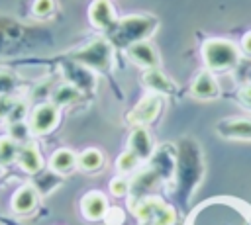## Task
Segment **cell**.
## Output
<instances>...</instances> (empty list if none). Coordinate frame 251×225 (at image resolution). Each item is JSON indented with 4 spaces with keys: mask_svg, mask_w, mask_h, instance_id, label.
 Here are the masks:
<instances>
[{
    "mask_svg": "<svg viewBox=\"0 0 251 225\" xmlns=\"http://www.w3.org/2000/svg\"><path fill=\"white\" fill-rule=\"evenodd\" d=\"M190 94L194 98H198V100H212V98H216L220 94L216 78L212 76L210 70H200L194 76V80L190 84Z\"/></svg>",
    "mask_w": 251,
    "mask_h": 225,
    "instance_id": "8fae6325",
    "label": "cell"
},
{
    "mask_svg": "<svg viewBox=\"0 0 251 225\" xmlns=\"http://www.w3.org/2000/svg\"><path fill=\"white\" fill-rule=\"evenodd\" d=\"M14 106H16V102L8 94H0V121L10 119V113H12Z\"/></svg>",
    "mask_w": 251,
    "mask_h": 225,
    "instance_id": "cb8c5ba5",
    "label": "cell"
},
{
    "mask_svg": "<svg viewBox=\"0 0 251 225\" xmlns=\"http://www.w3.org/2000/svg\"><path fill=\"white\" fill-rule=\"evenodd\" d=\"M135 215L141 225H173L175 223V209L157 198L143 200L135 209Z\"/></svg>",
    "mask_w": 251,
    "mask_h": 225,
    "instance_id": "277c9868",
    "label": "cell"
},
{
    "mask_svg": "<svg viewBox=\"0 0 251 225\" xmlns=\"http://www.w3.org/2000/svg\"><path fill=\"white\" fill-rule=\"evenodd\" d=\"M241 49H243L247 55H251V31L243 35V39H241Z\"/></svg>",
    "mask_w": 251,
    "mask_h": 225,
    "instance_id": "f1b7e54d",
    "label": "cell"
},
{
    "mask_svg": "<svg viewBox=\"0 0 251 225\" xmlns=\"http://www.w3.org/2000/svg\"><path fill=\"white\" fill-rule=\"evenodd\" d=\"M76 164H78L80 170H84V172H96V170H100V168L104 166V155H102L98 149H94V147L84 149V151L78 155Z\"/></svg>",
    "mask_w": 251,
    "mask_h": 225,
    "instance_id": "e0dca14e",
    "label": "cell"
},
{
    "mask_svg": "<svg viewBox=\"0 0 251 225\" xmlns=\"http://www.w3.org/2000/svg\"><path fill=\"white\" fill-rule=\"evenodd\" d=\"M161 106H163V102H161L159 94H149V96H145V98L127 113V121L133 123V125L149 123V121H153V119L159 115Z\"/></svg>",
    "mask_w": 251,
    "mask_h": 225,
    "instance_id": "8992f818",
    "label": "cell"
},
{
    "mask_svg": "<svg viewBox=\"0 0 251 225\" xmlns=\"http://www.w3.org/2000/svg\"><path fill=\"white\" fill-rule=\"evenodd\" d=\"M88 20L92 25L102 27V29H114L118 23L116 10L110 0H92L88 8Z\"/></svg>",
    "mask_w": 251,
    "mask_h": 225,
    "instance_id": "52a82bcc",
    "label": "cell"
},
{
    "mask_svg": "<svg viewBox=\"0 0 251 225\" xmlns=\"http://www.w3.org/2000/svg\"><path fill=\"white\" fill-rule=\"evenodd\" d=\"M129 151L133 155L139 157V160L143 158H149L151 157V151H153V141H151V135L145 127L137 125L131 135H129Z\"/></svg>",
    "mask_w": 251,
    "mask_h": 225,
    "instance_id": "5bb4252c",
    "label": "cell"
},
{
    "mask_svg": "<svg viewBox=\"0 0 251 225\" xmlns=\"http://www.w3.org/2000/svg\"><path fill=\"white\" fill-rule=\"evenodd\" d=\"M73 59L78 65H86L96 70H106L112 65V45H110V41H106L102 37L92 39L86 47L78 49L73 55Z\"/></svg>",
    "mask_w": 251,
    "mask_h": 225,
    "instance_id": "3957f363",
    "label": "cell"
},
{
    "mask_svg": "<svg viewBox=\"0 0 251 225\" xmlns=\"http://www.w3.org/2000/svg\"><path fill=\"white\" fill-rule=\"evenodd\" d=\"M8 135L16 141V143H29V135H31V127L29 121H12L8 127Z\"/></svg>",
    "mask_w": 251,
    "mask_h": 225,
    "instance_id": "ffe728a7",
    "label": "cell"
},
{
    "mask_svg": "<svg viewBox=\"0 0 251 225\" xmlns=\"http://www.w3.org/2000/svg\"><path fill=\"white\" fill-rule=\"evenodd\" d=\"M14 88V76L10 72H0V94H8Z\"/></svg>",
    "mask_w": 251,
    "mask_h": 225,
    "instance_id": "484cf974",
    "label": "cell"
},
{
    "mask_svg": "<svg viewBox=\"0 0 251 225\" xmlns=\"http://www.w3.org/2000/svg\"><path fill=\"white\" fill-rule=\"evenodd\" d=\"M127 190H129V184H127V180L122 178V176H118V178H114V180L110 182V192H112V196H116V198H124V196L127 194Z\"/></svg>",
    "mask_w": 251,
    "mask_h": 225,
    "instance_id": "603a6c76",
    "label": "cell"
},
{
    "mask_svg": "<svg viewBox=\"0 0 251 225\" xmlns=\"http://www.w3.org/2000/svg\"><path fill=\"white\" fill-rule=\"evenodd\" d=\"M218 131L226 137L251 139V119H224L218 123Z\"/></svg>",
    "mask_w": 251,
    "mask_h": 225,
    "instance_id": "2e32d148",
    "label": "cell"
},
{
    "mask_svg": "<svg viewBox=\"0 0 251 225\" xmlns=\"http://www.w3.org/2000/svg\"><path fill=\"white\" fill-rule=\"evenodd\" d=\"M18 143L10 137V135H2L0 137V164H12L18 158Z\"/></svg>",
    "mask_w": 251,
    "mask_h": 225,
    "instance_id": "d6986e66",
    "label": "cell"
},
{
    "mask_svg": "<svg viewBox=\"0 0 251 225\" xmlns=\"http://www.w3.org/2000/svg\"><path fill=\"white\" fill-rule=\"evenodd\" d=\"M80 211L88 221H100L104 219L106 211H108V200L102 192L92 190L88 194L82 196L80 200Z\"/></svg>",
    "mask_w": 251,
    "mask_h": 225,
    "instance_id": "ba28073f",
    "label": "cell"
},
{
    "mask_svg": "<svg viewBox=\"0 0 251 225\" xmlns=\"http://www.w3.org/2000/svg\"><path fill=\"white\" fill-rule=\"evenodd\" d=\"M59 123V108L51 102V104H39L35 106V110L31 112V117H29V127H31V133L35 135H47L51 133Z\"/></svg>",
    "mask_w": 251,
    "mask_h": 225,
    "instance_id": "5b68a950",
    "label": "cell"
},
{
    "mask_svg": "<svg viewBox=\"0 0 251 225\" xmlns=\"http://www.w3.org/2000/svg\"><path fill=\"white\" fill-rule=\"evenodd\" d=\"M155 27H157L155 18L145 16V14H129L118 20L114 33H112V41L118 45L129 47L137 41H145V37H149Z\"/></svg>",
    "mask_w": 251,
    "mask_h": 225,
    "instance_id": "6da1fadb",
    "label": "cell"
},
{
    "mask_svg": "<svg viewBox=\"0 0 251 225\" xmlns=\"http://www.w3.org/2000/svg\"><path fill=\"white\" fill-rule=\"evenodd\" d=\"M239 96H241V100H243L247 106H251V82H247V84H243V86H241Z\"/></svg>",
    "mask_w": 251,
    "mask_h": 225,
    "instance_id": "83f0119b",
    "label": "cell"
},
{
    "mask_svg": "<svg viewBox=\"0 0 251 225\" xmlns=\"http://www.w3.org/2000/svg\"><path fill=\"white\" fill-rule=\"evenodd\" d=\"M127 57L131 59V63H135L141 68H157L159 65V55L153 49V45L149 41H137L133 45L127 47Z\"/></svg>",
    "mask_w": 251,
    "mask_h": 225,
    "instance_id": "30bf717a",
    "label": "cell"
},
{
    "mask_svg": "<svg viewBox=\"0 0 251 225\" xmlns=\"http://www.w3.org/2000/svg\"><path fill=\"white\" fill-rule=\"evenodd\" d=\"M18 164L24 172L27 174H35L43 168V158H41V153L39 149L35 147V143H24L18 151Z\"/></svg>",
    "mask_w": 251,
    "mask_h": 225,
    "instance_id": "7c38bea8",
    "label": "cell"
},
{
    "mask_svg": "<svg viewBox=\"0 0 251 225\" xmlns=\"http://www.w3.org/2000/svg\"><path fill=\"white\" fill-rule=\"evenodd\" d=\"M202 59L212 70H226L237 65L239 49L229 39H208L202 43Z\"/></svg>",
    "mask_w": 251,
    "mask_h": 225,
    "instance_id": "7a4b0ae2",
    "label": "cell"
},
{
    "mask_svg": "<svg viewBox=\"0 0 251 225\" xmlns=\"http://www.w3.org/2000/svg\"><path fill=\"white\" fill-rule=\"evenodd\" d=\"M31 10L37 18H49L55 12V0H33Z\"/></svg>",
    "mask_w": 251,
    "mask_h": 225,
    "instance_id": "7402d4cb",
    "label": "cell"
},
{
    "mask_svg": "<svg viewBox=\"0 0 251 225\" xmlns=\"http://www.w3.org/2000/svg\"><path fill=\"white\" fill-rule=\"evenodd\" d=\"M24 115H25V104L16 102V106H14L12 113H10V123L12 121H24Z\"/></svg>",
    "mask_w": 251,
    "mask_h": 225,
    "instance_id": "4316f807",
    "label": "cell"
},
{
    "mask_svg": "<svg viewBox=\"0 0 251 225\" xmlns=\"http://www.w3.org/2000/svg\"><path fill=\"white\" fill-rule=\"evenodd\" d=\"M137 164H139V157L133 155L129 149L126 153H122L118 157V160H116V166H118L120 172H131L133 168H137Z\"/></svg>",
    "mask_w": 251,
    "mask_h": 225,
    "instance_id": "44dd1931",
    "label": "cell"
},
{
    "mask_svg": "<svg viewBox=\"0 0 251 225\" xmlns=\"http://www.w3.org/2000/svg\"><path fill=\"white\" fill-rule=\"evenodd\" d=\"M37 202H39V194H37L35 186L24 184L14 192V196L10 200V207H12L14 213L25 215V213H29L37 207Z\"/></svg>",
    "mask_w": 251,
    "mask_h": 225,
    "instance_id": "9c48e42d",
    "label": "cell"
},
{
    "mask_svg": "<svg viewBox=\"0 0 251 225\" xmlns=\"http://www.w3.org/2000/svg\"><path fill=\"white\" fill-rule=\"evenodd\" d=\"M53 104L59 108V106H71V104H75L78 98H80V90L75 86V84H71V82H67V84H59L55 90H53Z\"/></svg>",
    "mask_w": 251,
    "mask_h": 225,
    "instance_id": "ac0fdd59",
    "label": "cell"
},
{
    "mask_svg": "<svg viewBox=\"0 0 251 225\" xmlns=\"http://www.w3.org/2000/svg\"><path fill=\"white\" fill-rule=\"evenodd\" d=\"M76 158L71 149H57L49 158V168L57 174H71L76 168Z\"/></svg>",
    "mask_w": 251,
    "mask_h": 225,
    "instance_id": "9a60e30c",
    "label": "cell"
},
{
    "mask_svg": "<svg viewBox=\"0 0 251 225\" xmlns=\"http://www.w3.org/2000/svg\"><path fill=\"white\" fill-rule=\"evenodd\" d=\"M143 84L153 90L155 94H173L175 92V82L165 74L161 72L159 68H147L143 72Z\"/></svg>",
    "mask_w": 251,
    "mask_h": 225,
    "instance_id": "4fadbf2b",
    "label": "cell"
},
{
    "mask_svg": "<svg viewBox=\"0 0 251 225\" xmlns=\"http://www.w3.org/2000/svg\"><path fill=\"white\" fill-rule=\"evenodd\" d=\"M104 219H106V223H108V225H120V223L124 221V211H122V209H118V207H108V211H106Z\"/></svg>",
    "mask_w": 251,
    "mask_h": 225,
    "instance_id": "d4e9b609",
    "label": "cell"
}]
</instances>
